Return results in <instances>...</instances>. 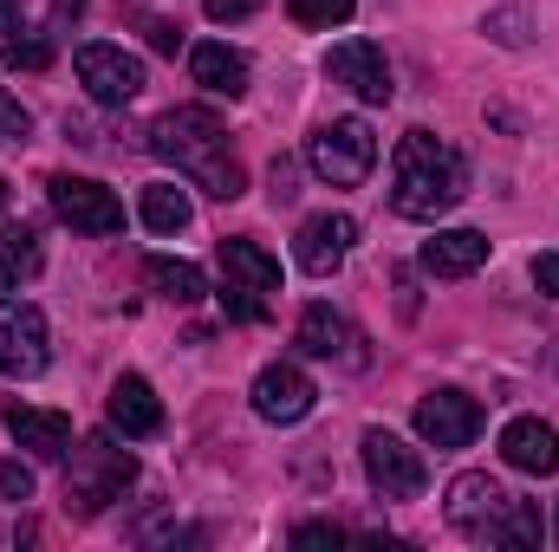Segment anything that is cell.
Returning <instances> with one entry per match:
<instances>
[{"label":"cell","instance_id":"1","mask_svg":"<svg viewBox=\"0 0 559 552\" xmlns=\"http://www.w3.org/2000/svg\"><path fill=\"white\" fill-rule=\"evenodd\" d=\"M150 149H156L163 163H176V169H182L195 189H209L215 202H235V195L248 189L241 163L228 156V124H222L215 111H202V105H182V111L156 118Z\"/></svg>","mask_w":559,"mask_h":552},{"label":"cell","instance_id":"2","mask_svg":"<svg viewBox=\"0 0 559 552\" xmlns=\"http://www.w3.org/2000/svg\"><path fill=\"white\" fill-rule=\"evenodd\" d=\"M468 195V163L436 137V131H404L391 156V208L404 221H436Z\"/></svg>","mask_w":559,"mask_h":552},{"label":"cell","instance_id":"3","mask_svg":"<svg viewBox=\"0 0 559 552\" xmlns=\"http://www.w3.org/2000/svg\"><path fill=\"white\" fill-rule=\"evenodd\" d=\"M449 527L475 547H514V552L540 547V533H547L540 507L508 494L495 475H455L449 481Z\"/></svg>","mask_w":559,"mask_h":552},{"label":"cell","instance_id":"4","mask_svg":"<svg viewBox=\"0 0 559 552\" xmlns=\"http://www.w3.org/2000/svg\"><path fill=\"white\" fill-rule=\"evenodd\" d=\"M138 481V461L111 442V435H85L72 442V468H66V507L79 520L105 514L111 501H124V488Z\"/></svg>","mask_w":559,"mask_h":552},{"label":"cell","instance_id":"5","mask_svg":"<svg viewBox=\"0 0 559 552\" xmlns=\"http://www.w3.org/2000/svg\"><path fill=\"white\" fill-rule=\"evenodd\" d=\"M267 292H280V261L254 241H222V312L235 325L267 319Z\"/></svg>","mask_w":559,"mask_h":552},{"label":"cell","instance_id":"6","mask_svg":"<svg viewBox=\"0 0 559 552\" xmlns=\"http://www.w3.org/2000/svg\"><path fill=\"white\" fill-rule=\"evenodd\" d=\"M306 163H312L319 182H332V189H358V182L378 169V137H371L365 118H332V124L312 131Z\"/></svg>","mask_w":559,"mask_h":552},{"label":"cell","instance_id":"7","mask_svg":"<svg viewBox=\"0 0 559 552\" xmlns=\"http://www.w3.org/2000/svg\"><path fill=\"white\" fill-rule=\"evenodd\" d=\"M52 358L46 312L33 299H0V377H39Z\"/></svg>","mask_w":559,"mask_h":552},{"label":"cell","instance_id":"8","mask_svg":"<svg viewBox=\"0 0 559 552\" xmlns=\"http://www.w3.org/2000/svg\"><path fill=\"white\" fill-rule=\"evenodd\" d=\"M46 195H52V208H59V221L72 235H118L124 228V202L92 176H52Z\"/></svg>","mask_w":559,"mask_h":552},{"label":"cell","instance_id":"9","mask_svg":"<svg viewBox=\"0 0 559 552\" xmlns=\"http://www.w3.org/2000/svg\"><path fill=\"white\" fill-rule=\"evenodd\" d=\"M365 475H371V488L384 501H417L423 488H429L423 455L404 435H391V429H365Z\"/></svg>","mask_w":559,"mask_h":552},{"label":"cell","instance_id":"10","mask_svg":"<svg viewBox=\"0 0 559 552\" xmlns=\"http://www.w3.org/2000/svg\"><path fill=\"white\" fill-rule=\"evenodd\" d=\"M79 85H85L92 105H131V98L143 92V65L124 52V46L92 39V46H79Z\"/></svg>","mask_w":559,"mask_h":552},{"label":"cell","instance_id":"11","mask_svg":"<svg viewBox=\"0 0 559 552\" xmlns=\"http://www.w3.org/2000/svg\"><path fill=\"white\" fill-rule=\"evenodd\" d=\"M325 79L332 85H345L352 98H365V105H391V59H384V46H371V39H345V46H332L325 52Z\"/></svg>","mask_w":559,"mask_h":552},{"label":"cell","instance_id":"12","mask_svg":"<svg viewBox=\"0 0 559 552\" xmlns=\"http://www.w3.org/2000/svg\"><path fill=\"white\" fill-rule=\"evenodd\" d=\"M417 435L429 448H468L481 435V404L468 391H429L417 404Z\"/></svg>","mask_w":559,"mask_h":552},{"label":"cell","instance_id":"13","mask_svg":"<svg viewBox=\"0 0 559 552\" xmlns=\"http://www.w3.org/2000/svg\"><path fill=\"white\" fill-rule=\"evenodd\" d=\"M352 241H358V221H352V215H312V221L299 228V241H293V261L312 279H325V274L345 267Z\"/></svg>","mask_w":559,"mask_h":552},{"label":"cell","instance_id":"14","mask_svg":"<svg viewBox=\"0 0 559 552\" xmlns=\"http://www.w3.org/2000/svg\"><path fill=\"white\" fill-rule=\"evenodd\" d=\"M501 461L514 475H559V429L540 416H514L501 429Z\"/></svg>","mask_w":559,"mask_h":552},{"label":"cell","instance_id":"15","mask_svg":"<svg viewBox=\"0 0 559 552\" xmlns=\"http://www.w3.org/2000/svg\"><path fill=\"white\" fill-rule=\"evenodd\" d=\"M312 377L299 371V364H267L261 377H254V416H267V422H299V416L312 410Z\"/></svg>","mask_w":559,"mask_h":552},{"label":"cell","instance_id":"16","mask_svg":"<svg viewBox=\"0 0 559 552\" xmlns=\"http://www.w3.org/2000/svg\"><path fill=\"white\" fill-rule=\"evenodd\" d=\"M7 429L20 448H33L39 461H66L72 455V416L33 410V404H7Z\"/></svg>","mask_w":559,"mask_h":552},{"label":"cell","instance_id":"17","mask_svg":"<svg viewBox=\"0 0 559 552\" xmlns=\"http://www.w3.org/2000/svg\"><path fill=\"white\" fill-rule=\"evenodd\" d=\"M293 345L306 351V358H345V364H365V351H358V332L332 312V305H306L299 312V332H293Z\"/></svg>","mask_w":559,"mask_h":552},{"label":"cell","instance_id":"18","mask_svg":"<svg viewBox=\"0 0 559 552\" xmlns=\"http://www.w3.org/2000/svg\"><path fill=\"white\" fill-rule=\"evenodd\" d=\"M481 261H488V235H475V228H442L423 241V274L436 279H468Z\"/></svg>","mask_w":559,"mask_h":552},{"label":"cell","instance_id":"19","mask_svg":"<svg viewBox=\"0 0 559 552\" xmlns=\"http://www.w3.org/2000/svg\"><path fill=\"white\" fill-rule=\"evenodd\" d=\"M105 416H111V429H124L131 442H143V435H156V429H163V404H156V391L143 384L138 371H124V377L111 384Z\"/></svg>","mask_w":559,"mask_h":552},{"label":"cell","instance_id":"20","mask_svg":"<svg viewBox=\"0 0 559 552\" xmlns=\"http://www.w3.org/2000/svg\"><path fill=\"white\" fill-rule=\"evenodd\" d=\"M189 72H195V85L215 92V98H241V92H248V59H241L235 46H222V39H202V46L189 52Z\"/></svg>","mask_w":559,"mask_h":552},{"label":"cell","instance_id":"21","mask_svg":"<svg viewBox=\"0 0 559 552\" xmlns=\"http://www.w3.org/2000/svg\"><path fill=\"white\" fill-rule=\"evenodd\" d=\"M189 215H195L189 189H176V182H150V189H143V228H150V235H182Z\"/></svg>","mask_w":559,"mask_h":552},{"label":"cell","instance_id":"22","mask_svg":"<svg viewBox=\"0 0 559 552\" xmlns=\"http://www.w3.org/2000/svg\"><path fill=\"white\" fill-rule=\"evenodd\" d=\"M39 274V235L33 228H0V292H20Z\"/></svg>","mask_w":559,"mask_h":552},{"label":"cell","instance_id":"23","mask_svg":"<svg viewBox=\"0 0 559 552\" xmlns=\"http://www.w3.org/2000/svg\"><path fill=\"white\" fill-rule=\"evenodd\" d=\"M143 274H150V286H156L163 299H176V305H195V299L209 292L202 267H189V261H169V254H150V261H143Z\"/></svg>","mask_w":559,"mask_h":552},{"label":"cell","instance_id":"24","mask_svg":"<svg viewBox=\"0 0 559 552\" xmlns=\"http://www.w3.org/2000/svg\"><path fill=\"white\" fill-rule=\"evenodd\" d=\"M286 13H293L306 33H332V26H345V20L358 13V0H286Z\"/></svg>","mask_w":559,"mask_h":552},{"label":"cell","instance_id":"25","mask_svg":"<svg viewBox=\"0 0 559 552\" xmlns=\"http://www.w3.org/2000/svg\"><path fill=\"white\" fill-rule=\"evenodd\" d=\"M0 59H7V65H20V72H39V65L52 59V46H46L39 33H26V26H20V33L0 46Z\"/></svg>","mask_w":559,"mask_h":552},{"label":"cell","instance_id":"26","mask_svg":"<svg viewBox=\"0 0 559 552\" xmlns=\"http://www.w3.org/2000/svg\"><path fill=\"white\" fill-rule=\"evenodd\" d=\"M488 33H495L501 46H527V13H514V7H508V13H488Z\"/></svg>","mask_w":559,"mask_h":552},{"label":"cell","instance_id":"27","mask_svg":"<svg viewBox=\"0 0 559 552\" xmlns=\"http://www.w3.org/2000/svg\"><path fill=\"white\" fill-rule=\"evenodd\" d=\"M0 494L7 501H33V468L26 461H0Z\"/></svg>","mask_w":559,"mask_h":552},{"label":"cell","instance_id":"28","mask_svg":"<svg viewBox=\"0 0 559 552\" xmlns=\"http://www.w3.org/2000/svg\"><path fill=\"white\" fill-rule=\"evenodd\" d=\"M26 131H33V118H26V105H13V98L0 92V137H7V143H26Z\"/></svg>","mask_w":559,"mask_h":552},{"label":"cell","instance_id":"29","mask_svg":"<svg viewBox=\"0 0 559 552\" xmlns=\"http://www.w3.org/2000/svg\"><path fill=\"white\" fill-rule=\"evenodd\" d=\"M261 7H267V0H209V20L228 26V20H254Z\"/></svg>","mask_w":559,"mask_h":552},{"label":"cell","instance_id":"30","mask_svg":"<svg viewBox=\"0 0 559 552\" xmlns=\"http://www.w3.org/2000/svg\"><path fill=\"white\" fill-rule=\"evenodd\" d=\"M338 540H345V533H338L332 520H312V527H299V533H293V547H338Z\"/></svg>","mask_w":559,"mask_h":552},{"label":"cell","instance_id":"31","mask_svg":"<svg viewBox=\"0 0 559 552\" xmlns=\"http://www.w3.org/2000/svg\"><path fill=\"white\" fill-rule=\"evenodd\" d=\"M534 286L547 299H559V254H534Z\"/></svg>","mask_w":559,"mask_h":552},{"label":"cell","instance_id":"32","mask_svg":"<svg viewBox=\"0 0 559 552\" xmlns=\"http://www.w3.org/2000/svg\"><path fill=\"white\" fill-rule=\"evenodd\" d=\"M267 182H274V189H267V195H274L280 208H286V202H293V195H299V189H293V163H286V156H274V176H267Z\"/></svg>","mask_w":559,"mask_h":552},{"label":"cell","instance_id":"33","mask_svg":"<svg viewBox=\"0 0 559 552\" xmlns=\"http://www.w3.org/2000/svg\"><path fill=\"white\" fill-rule=\"evenodd\" d=\"M143 33H150V46H156V52H176V39H182L169 20H143Z\"/></svg>","mask_w":559,"mask_h":552},{"label":"cell","instance_id":"34","mask_svg":"<svg viewBox=\"0 0 559 552\" xmlns=\"http://www.w3.org/2000/svg\"><path fill=\"white\" fill-rule=\"evenodd\" d=\"M20 33V0H0V46Z\"/></svg>","mask_w":559,"mask_h":552},{"label":"cell","instance_id":"35","mask_svg":"<svg viewBox=\"0 0 559 552\" xmlns=\"http://www.w3.org/2000/svg\"><path fill=\"white\" fill-rule=\"evenodd\" d=\"M0 208H7V176H0Z\"/></svg>","mask_w":559,"mask_h":552},{"label":"cell","instance_id":"36","mask_svg":"<svg viewBox=\"0 0 559 552\" xmlns=\"http://www.w3.org/2000/svg\"><path fill=\"white\" fill-rule=\"evenodd\" d=\"M554 540H559V520H554Z\"/></svg>","mask_w":559,"mask_h":552}]
</instances>
